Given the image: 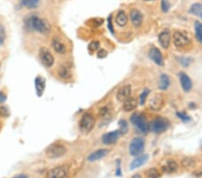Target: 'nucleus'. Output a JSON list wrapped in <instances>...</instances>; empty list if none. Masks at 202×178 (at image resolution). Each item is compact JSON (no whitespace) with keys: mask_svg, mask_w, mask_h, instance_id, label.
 Returning a JSON list of instances; mask_svg holds the SVG:
<instances>
[{"mask_svg":"<svg viewBox=\"0 0 202 178\" xmlns=\"http://www.w3.org/2000/svg\"><path fill=\"white\" fill-rule=\"evenodd\" d=\"M108 55V51H105V50H103V49H101L98 53H97V57L99 58V59H103V58H105L106 56Z\"/></svg>","mask_w":202,"mask_h":178,"instance_id":"nucleus-39","label":"nucleus"},{"mask_svg":"<svg viewBox=\"0 0 202 178\" xmlns=\"http://www.w3.org/2000/svg\"><path fill=\"white\" fill-rule=\"evenodd\" d=\"M179 78H180V82H181L183 91L184 92H189L192 88L191 79L189 78L184 72L179 73Z\"/></svg>","mask_w":202,"mask_h":178,"instance_id":"nucleus-16","label":"nucleus"},{"mask_svg":"<svg viewBox=\"0 0 202 178\" xmlns=\"http://www.w3.org/2000/svg\"><path fill=\"white\" fill-rule=\"evenodd\" d=\"M52 47H53L54 51L57 53H59V54H64L67 51L65 44L62 41H60L58 38H54L53 39V40H52Z\"/></svg>","mask_w":202,"mask_h":178,"instance_id":"nucleus-23","label":"nucleus"},{"mask_svg":"<svg viewBox=\"0 0 202 178\" xmlns=\"http://www.w3.org/2000/svg\"><path fill=\"white\" fill-rule=\"evenodd\" d=\"M149 93H150V91H149L148 88H145V89L143 90V92H142V94H140V97H139V103H140L141 105H143L145 104V102H146V100L148 98Z\"/></svg>","mask_w":202,"mask_h":178,"instance_id":"nucleus-33","label":"nucleus"},{"mask_svg":"<svg viewBox=\"0 0 202 178\" xmlns=\"http://www.w3.org/2000/svg\"><path fill=\"white\" fill-rule=\"evenodd\" d=\"M7 100V95L4 94L3 92H1L0 91V104H2V103H4L5 101Z\"/></svg>","mask_w":202,"mask_h":178,"instance_id":"nucleus-43","label":"nucleus"},{"mask_svg":"<svg viewBox=\"0 0 202 178\" xmlns=\"http://www.w3.org/2000/svg\"><path fill=\"white\" fill-rule=\"evenodd\" d=\"M170 86V78L167 75L162 74L159 78V82H158V87L161 90H166Z\"/></svg>","mask_w":202,"mask_h":178,"instance_id":"nucleus-25","label":"nucleus"},{"mask_svg":"<svg viewBox=\"0 0 202 178\" xmlns=\"http://www.w3.org/2000/svg\"><path fill=\"white\" fill-rule=\"evenodd\" d=\"M169 8H170V5L166 0H162V9L163 12H168Z\"/></svg>","mask_w":202,"mask_h":178,"instance_id":"nucleus-38","label":"nucleus"},{"mask_svg":"<svg viewBox=\"0 0 202 178\" xmlns=\"http://www.w3.org/2000/svg\"><path fill=\"white\" fill-rule=\"evenodd\" d=\"M109 153V150L108 149H105V148H101V149H98L96 151L93 152L92 154H90L88 156L87 160L90 161V162H94V161H97L99 159H101L102 158H104L106 155Z\"/></svg>","mask_w":202,"mask_h":178,"instance_id":"nucleus-18","label":"nucleus"},{"mask_svg":"<svg viewBox=\"0 0 202 178\" xmlns=\"http://www.w3.org/2000/svg\"><path fill=\"white\" fill-rule=\"evenodd\" d=\"M195 159L190 157L184 158L182 160V165L184 168H193L195 166Z\"/></svg>","mask_w":202,"mask_h":178,"instance_id":"nucleus-29","label":"nucleus"},{"mask_svg":"<svg viewBox=\"0 0 202 178\" xmlns=\"http://www.w3.org/2000/svg\"><path fill=\"white\" fill-rule=\"evenodd\" d=\"M164 105V98L162 94H155L149 100V107L153 111H160Z\"/></svg>","mask_w":202,"mask_h":178,"instance_id":"nucleus-8","label":"nucleus"},{"mask_svg":"<svg viewBox=\"0 0 202 178\" xmlns=\"http://www.w3.org/2000/svg\"><path fill=\"white\" fill-rule=\"evenodd\" d=\"M195 35L197 40L202 43V24L199 21L195 22Z\"/></svg>","mask_w":202,"mask_h":178,"instance_id":"nucleus-28","label":"nucleus"},{"mask_svg":"<svg viewBox=\"0 0 202 178\" xmlns=\"http://www.w3.org/2000/svg\"><path fill=\"white\" fill-rule=\"evenodd\" d=\"M116 175L118 176H121V167H120V160H118V168H117V172H116Z\"/></svg>","mask_w":202,"mask_h":178,"instance_id":"nucleus-44","label":"nucleus"},{"mask_svg":"<svg viewBox=\"0 0 202 178\" xmlns=\"http://www.w3.org/2000/svg\"><path fill=\"white\" fill-rule=\"evenodd\" d=\"M171 40H172L171 33H170V30H168V29H165V30L162 31L158 35L159 43L163 49H168L170 44H171Z\"/></svg>","mask_w":202,"mask_h":178,"instance_id":"nucleus-12","label":"nucleus"},{"mask_svg":"<svg viewBox=\"0 0 202 178\" xmlns=\"http://www.w3.org/2000/svg\"><path fill=\"white\" fill-rule=\"evenodd\" d=\"M6 38V33H5V29L2 25H0V45L3 44L4 40Z\"/></svg>","mask_w":202,"mask_h":178,"instance_id":"nucleus-37","label":"nucleus"},{"mask_svg":"<svg viewBox=\"0 0 202 178\" xmlns=\"http://www.w3.org/2000/svg\"><path fill=\"white\" fill-rule=\"evenodd\" d=\"M189 13L202 18V4L200 3L193 4L189 8Z\"/></svg>","mask_w":202,"mask_h":178,"instance_id":"nucleus-26","label":"nucleus"},{"mask_svg":"<svg viewBox=\"0 0 202 178\" xmlns=\"http://www.w3.org/2000/svg\"><path fill=\"white\" fill-rule=\"evenodd\" d=\"M148 55H149V58L151 59V60H153L156 65L163 66V55H162L159 49H157L155 47H152L149 50Z\"/></svg>","mask_w":202,"mask_h":178,"instance_id":"nucleus-11","label":"nucleus"},{"mask_svg":"<svg viewBox=\"0 0 202 178\" xmlns=\"http://www.w3.org/2000/svg\"><path fill=\"white\" fill-rule=\"evenodd\" d=\"M40 59L41 63L47 67H50L54 64V57L47 49H40Z\"/></svg>","mask_w":202,"mask_h":178,"instance_id":"nucleus-9","label":"nucleus"},{"mask_svg":"<svg viewBox=\"0 0 202 178\" xmlns=\"http://www.w3.org/2000/svg\"><path fill=\"white\" fill-rule=\"evenodd\" d=\"M176 115L178 116V118L181 119L182 121H184V122H186V121H190L189 116H188L185 112H178L177 113H176Z\"/></svg>","mask_w":202,"mask_h":178,"instance_id":"nucleus-35","label":"nucleus"},{"mask_svg":"<svg viewBox=\"0 0 202 178\" xmlns=\"http://www.w3.org/2000/svg\"><path fill=\"white\" fill-rule=\"evenodd\" d=\"M47 178H68V172L66 167L58 166L48 173Z\"/></svg>","mask_w":202,"mask_h":178,"instance_id":"nucleus-10","label":"nucleus"},{"mask_svg":"<svg viewBox=\"0 0 202 178\" xmlns=\"http://www.w3.org/2000/svg\"><path fill=\"white\" fill-rule=\"evenodd\" d=\"M67 153L66 147L61 144H52L45 151V154L49 158H58L64 156Z\"/></svg>","mask_w":202,"mask_h":178,"instance_id":"nucleus-5","label":"nucleus"},{"mask_svg":"<svg viewBox=\"0 0 202 178\" xmlns=\"http://www.w3.org/2000/svg\"><path fill=\"white\" fill-rule=\"evenodd\" d=\"M108 29L110 30V32L112 34L114 33V30H113L112 24H111V16H109V18H108Z\"/></svg>","mask_w":202,"mask_h":178,"instance_id":"nucleus-40","label":"nucleus"},{"mask_svg":"<svg viewBox=\"0 0 202 178\" xmlns=\"http://www.w3.org/2000/svg\"><path fill=\"white\" fill-rule=\"evenodd\" d=\"M137 99H135L134 97H128L127 100H125L123 102V110L125 112H129V111H133L137 108Z\"/></svg>","mask_w":202,"mask_h":178,"instance_id":"nucleus-20","label":"nucleus"},{"mask_svg":"<svg viewBox=\"0 0 202 178\" xmlns=\"http://www.w3.org/2000/svg\"><path fill=\"white\" fill-rule=\"evenodd\" d=\"M100 48V42L97 40H94L92 41L89 45H88V50L90 52H94L95 51H97Z\"/></svg>","mask_w":202,"mask_h":178,"instance_id":"nucleus-34","label":"nucleus"},{"mask_svg":"<svg viewBox=\"0 0 202 178\" xmlns=\"http://www.w3.org/2000/svg\"><path fill=\"white\" fill-rule=\"evenodd\" d=\"M45 86H46V80L44 78L38 76L35 78V89H36V94L37 95L40 97L45 90Z\"/></svg>","mask_w":202,"mask_h":178,"instance_id":"nucleus-17","label":"nucleus"},{"mask_svg":"<svg viewBox=\"0 0 202 178\" xmlns=\"http://www.w3.org/2000/svg\"><path fill=\"white\" fill-rule=\"evenodd\" d=\"M131 94V87L129 86H123L118 90L116 97L119 102H124L125 100H127L128 97H130Z\"/></svg>","mask_w":202,"mask_h":178,"instance_id":"nucleus-15","label":"nucleus"},{"mask_svg":"<svg viewBox=\"0 0 202 178\" xmlns=\"http://www.w3.org/2000/svg\"><path fill=\"white\" fill-rule=\"evenodd\" d=\"M120 131H115V132H108L106 134H104L102 136V142L105 145H111V144H114L115 142H117L118 138L120 137Z\"/></svg>","mask_w":202,"mask_h":178,"instance_id":"nucleus-13","label":"nucleus"},{"mask_svg":"<svg viewBox=\"0 0 202 178\" xmlns=\"http://www.w3.org/2000/svg\"><path fill=\"white\" fill-rule=\"evenodd\" d=\"M116 24H118V26L120 27H124L127 25V24H128V15H127V13H125L124 11H119L118 13H117V15H116Z\"/></svg>","mask_w":202,"mask_h":178,"instance_id":"nucleus-22","label":"nucleus"},{"mask_svg":"<svg viewBox=\"0 0 202 178\" xmlns=\"http://www.w3.org/2000/svg\"><path fill=\"white\" fill-rule=\"evenodd\" d=\"M129 17L131 20V23L135 27L141 26L143 23V14L137 9H132L129 13Z\"/></svg>","mask_w":202,"mask_h":178,"instance_id":"nucleus-14","label":"nucleus"},{"mask_svg":"<svg viewBox=\"0 0 202 178\" xmlns=\"http://www.w3.org/2000/svg\"><path fill=\"white\" fill-rule=\"evenodd\" d=\"M26 25L29 29L36 31L42 34H48L50 32V24L49 23L44 19H41L37 16H32L26 21Z\"/></svg>","mask_w":202,"mask_h":178,"instance_id":"nucleus-1","label":"nucleus"},{"mask_svg":"<svg viewBox=\"0 0 202 178\" xmlns=\"http://www.w3.org/2000/svg\"><path fill=\"white\" fill-rule=\"evenodd\" d=\"M13 178H28V177H27V175H18L14 176Z\"/></svg>","mask_w":202,"mask_h":178,"instance_id":"nucleus-45","label":"nucleus"},{"mask_svg":"<svg viewBox=\"0 0 202 178\" xmlns=\"http://www.w3.org/2000/svg\"><path fill=\"white\" fill-rule=\"evenodd\" d=\"M59 76L63 79H69L72 77L71 73V67L67 66V64H64L60 67L59 69Z\"/></svg>","mask_w":202,"mask_h":178,"instance_id":"nucleus-24","label":"nucleus"},{"mask_svg":"<svg viewBox=\"0 0 202 178\" xmlns=\"http://www.w3.org/2000/svg\"><path fill=\"white\" fill-rule=\"evenodd\" d=\"M98 114H99L100 118H107V117H109L111 115V110H110V108L108 106H103V107H101V109L99 110V113Z\"/></svg>","mask_w":202,"mask_h":178,"instance_id":"nucleus-31","label":"nucleus"},{"mask_svg":"<svg viewBox=\"0 0 202 178\" xmlns=\"http://www.w3.org/2000/svg\"><path fill=\"white\" fill-rule=\"evenodd\" d=\"M144 1H154V0H144Z\"/></svg>","mask_w":202,"mask_h":178,"instance_id":"nucleus-47","label":"nucleus"},{"mask_svg":"<svg viewBox=\"0 0 202 178\" xmlns=\"http://www.w3.org/2000/svg\"><path fill=\"white\" fill-rule=\"evenodd\" d=\"M119 125H120V132L121 134H126L128 131V122L125 121V120H121L120 122H119Z\"/></svg>","mask_w":202,"mask_h":178,"instance_id":"nucleus-32","label":"nucleus"},{"mask_svg":"<svg viewBox=\"0 0 202 178\" xmlns=\"http://www.w3.org/2000/svg\"><path fill=\"white\" fill-rule=\"evenodd\" d=\"M169 126H170V121L167 119L163 117H157L148 124V130L154 133L158 134L167 131Z\"/></svg>","mask_w":202,"mask_h":178,"instance_id":"nucleus-2","label":"nucleus"},{"mask_svg":"<svg viewBox=\"0 0 202 178\" xmlns=\"http://www.w3.org/2000/svg\"><path fill=\"white\" fill-rule=\"evenodd\" d=\"M131 178H141V176H140V175H139V174H136V175H133Z\"/></svg>","mask_w":202,"mask_h":178,"instance_id":"nucleus-46","label":"nucleus"},{"mask_svg":"<svg viewBox=\"0 0 202 178\" xmlns=\"http://www.w3.org/2000/svg\"><path fill=\"white\" fill-rule=\"evenodd\" d=\"M146 175L148 178H159L160 177V173L155 167L149 168L148 171L146 172Z\"/></svg>","mask_w":202,"mask_h":178,"instance_id":"nucleus-30","label":"nucleus"},{"mask_svg":"<svg viewBox=\"0 0 202 178\" xmlns=\"http://www.w3.org/2000/svg\"><path fill=\"white\" fill-rule=\"evenodd\" d=\"M174 44L177 48H184L188 46L190 42V39L188 34L183 31H175L173 35Z\"/></svg>","mask_w":202,"mask_h":178,"instance_id":"nucleus-4","label":"nucleus"},{"mask_svg":"<svg viewBox=\"0 0 202 178\" xmlns=\"http://www.w3.org/2000/svg\"><path fill=\"white\" fill-rule=\"evenodd\" d=\"M193 175L196 176L197 178H202V168L194 172V173H193Z\"/></svg>","mask_w":202,"mask_h":178,"instance_id":"nucleus-42","label":"nucleus"},{"mask_svg":"<svg viewBox=\"0 0 202 178\" xmlns=\"http://www.w3.org/2000/svg\"><path fill=\"white\" fill-rule=\"evenodd\" d=\"M148 158H149V157H148V155H147V154L137 157V158H136V159H134V160L131 162V164H130V169H131V170H134L136 168L140 167L141 165H144V164L148 161Z\"/></svg>","mask_w":202,"mask_h":178,"instance_id":"nucleus-21","label":"nucleus"},{"mask_svg":"<svg viewBox=\"0 0 202 178\" xmlns=\"http://www.w3.org/2000/svg\"><path fill=\"white\" fill-rule=\"evenodd\" d=\"M177 169H178V164L174 160H167L162 166V170L166 174L174 173Z\"/></svg>","mask_w":202,"mask_h":178,"instance_id":"nucleus-19","label":"nucleus"},{"mask_svg":"<svg viewBox=\"0 0 202 178\" xmlns=\"http://www.w3.org/2000/svg\"><path fill=\"white\" fill-rule=\"evenodd\" d=\"M131 122L134 124L137 128H138V130H140L142 132L147 133L149 131L148 130V123L147 122L145 117L140 114V113H134L131 119H130Z\"/></svg>","mask_w":202,"mask_h":178,"instance_id":"nucleus-7","label":"nucleus"},{"mask_svg":"<svg viewBox=\"0 0 202 178\" xmlns=\"http://www.w3.org/2000/svg\"><path fill=\"white\" fill-rule=\"evenodd\" d=\"M145 140L142 138H134L129 144V154L131 156H137L144 150Z\"/></svg>","mask_w":202,"mask_h":178,"instance_id":"nucleus-6","label":"nucleus"},{"mask_svg":"<svg viewBox=\"0 0 202 178\" xmlns=\"http://www.w3.org/2000/svg\"><path fill=\"white\" fill-rule=\"evenodd\" d=\"M94 125H95V119L92 113L87 112L83 115L79 123V127H80V131L84 134L89 133L94 129Z\"/></svg>","mask_w":202,"mask_h":178,"instance_id":"nucleus-3","label":"nucleus"},{"mask_svg":"<svg viewBox=\"0 0 202 178\" xmlns=\"http://www.w3.org/2000/svg\"><path fill=\"white\" fill-rule=\"evenodd\" d=\"M10 112H9V109L7 106H0V115L2 117H7L9 116Z\"/></svg>","mask_w":202,"mask_h":178,"instance_id":"nucleus-36","label":"nucleus"},{"mask_svg":"<svg viewBox=\"0 0 202 178\" xmlns=\"http://www.w3.org/2000/svg\"><path fill=\"white\" fill-rule=\"evenodd\" d=\"M21 4L29 9H34L40 5V0H22Z\"/></svg>","mask_w":202,"mask_h":178,"instance_id":"nucleus-27","label":"nucleus"},{"mask_svg":"<svg viewBox=\"0 0 202 178\" xmlns=\"http://www.w3.org/2000/svg\"><path fill=\"white\" fill-rule=\"evenodd\" d=\"M179 61H180L184 67L189 66V62H190V60H189V59H187V58H181Z\"/></svg>","mask_w":202,"mask_h":178,"instance_id":"nucleus-41","label":"nucleus"}]
</instances>
